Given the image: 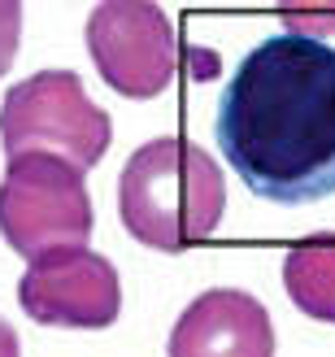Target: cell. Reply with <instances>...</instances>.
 I'll return each instance as SVG.
<instances>
[{"label": "cell", "instance_id": "obj_1", "mask_svg": "<svg viewBox=\"0 0 335 357\" xmlns=\"http://www.w3.org/2000/svg\"><path fill=\"white\" fill-rule=\"evenodd\" d=\"M218 149L274 205L335 192V48L288 31L244 52L218 100Z\"/></svg>", "mask_w": 335, "mask_h": 357}, {"label": "cell", "instance_id": "obj_5", "mask_svg": "<svg viewBox=\"0 0 335 357\" xmlns=\"http://www.w3.org/2000/svg\"><path fill=\"white\" fill-rule=\"evenodd\" d=\"M87 52L100 79L127 100L162 96L179 70V40L153 0H104L87 13Z\"/></svg>", "mask_w": 335, "mask_h": 357}, {"label": "cell", "instance_id": "obj_7", "mask_svg": "<svg viewBox=\"0 0 335 357\" xmlns=\"http://www.w3.org/2000/svg\"><path fill=\"white\" fill-rule=\"evenodd\" d=\"M166 353L170 357H274L270 310L253 292L209 288L179 314Z\"/></svg>", "mask_w": 335, "mask_h": 357}, {"label": "cell", "instance_id": "obj_6", "mask_svg": "<svg viewBox=\"0 0 335 357\" xmlns=\"http://www.w3.org/2000/svg\"><path fill=\"white\" fill-rule=\"evenodd\" d=\"M17 305L40 327L100 331L122 314V283L109 257L92 248H57L26 266L17 279Z\"/></svg>", "mask_w": 335, "mask_h": 357}, {"label": "cell", "instance_id": "obj_2", "mask_svg": "<svg viewBox=\"0 0 335 357\" xmlns=\"http://www.w3.org/2000/svg\"><path fill=\"white\" fill-rule=\"evenodd\" d=\"M226 209L222 166L183 135H162L135 149L118 178V218L139 244L183 253L209 240Z\"/></svg>", "mask_w": 335, "mask_h": 357}, {"label": "cell", "instance_id": "obj_9", "mask_svg": "<svg viewBox=\"0 0 335 357\" xmlns=\"http://www.w3.org/2000/svg\"><path fill=\"white\" fill-rule=\"evenodd\" d=\"M17 40H22V5L17 0H0V75L13 66Z\"/></svg>", "mask_w": 335, "mask_h": 357}, {"label": "cell", "instance_id": "obj_10", "mask_svg": "<svg viewBox=\"0 0 335 357\" xmlns=\"http://www.w3.org/2000/svg\"><path fill=\"white\" fill-rule=\"evenodd\" d=\"M0 357H22V344H17V331L0 318Z\"/></svg>", "mask_w": 335, "mask_h": 357}, {"label": "cell", "instance_id": "obj_8", "mask_svg": "<svg viewBox=\"0 0 335 357\" xmlns=\"http://www.w3.org/2000/svg\"><path fill=\"white\" fill-rule=\"evenodd\" d=\"M283 288L301 314L318 318V323H335V236L331 231H318V236L288 248Z\"/></svg>", "mask_w": 335, "mask_h": 357}, {"label": "cell", "instance_id": "obj_4", "mask_svg": "<svg viewBox=\"0 0 335 357\" xmlns=\"http://www.w3.org/2000/svg\"><path fill=\"white\" fill-rule=\"evenodd\" d=\"M0 236L17 257L40 261L92 236V196L83 170L61 157H13L0 178Z\"/></svg>", "mask_w": 335, "mask_h": 357}, {"label": "cell", "instance_id": "obj_3", "mask_svg": "<svg viewBox=\"0 0 335 357\" xmlns=\"http://www.w3.org/2000/svg\"><path fill=\"white\" fill-rule=\"evenodd\" d=\"M114 139V122L87 96L75 70H40L13 83L0 100V149L5 157H61L92 170Z\"/></svg>", "mask_w": 335, "mask_h": 357}]
</instances>
